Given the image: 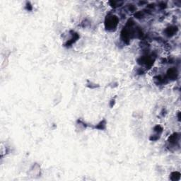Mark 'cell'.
Masks as SVG:
<instances>
[{
  "instance_id": "obj_1",
  "label": "cell",
  "mask_w": 181,
  "mask_h": 181,
  "mask_svg": "<svg viewBox=\"0 0 181 181\" xmlns=\"http://www.w3.org/2000/svg\"><path fill=\"white\" fill-rule=\"evenodd\" d=\"M118 19L116 16H111V18H109L108 20V22H106V24L107 25V27L111 28H115L118 24Z\"/></svg>"
}]
</instances>
